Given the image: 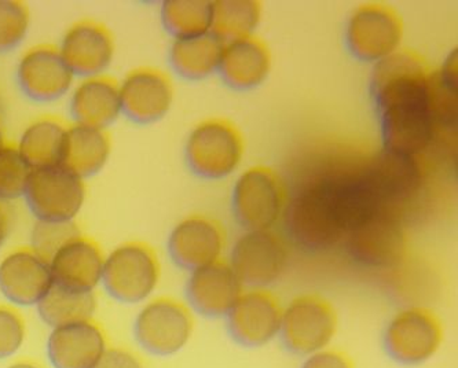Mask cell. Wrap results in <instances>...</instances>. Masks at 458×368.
<instances>
[{"instance_id": "cell-14", "label": "cell", "mask_w": 458, "mask_h": 368, "mask_svg": "<svg viewBox=\"0 0 458 368\" xmlns=\"http://www.w3.org/2000/svg\"><path fill=\"white\" fill-rule=\"evenodd\" d=\"M123 116L137 124H152L167 116L175 87L168 73L158 68L132 69L119 83Z\"/></svg>"}, {"instance_id": "cell-12", "label": "cell", "mask_w": 458, "mask_h": 368, "mask_svg": "<svg viewBox=\"0 0 458 368\" xmlns=\"http://www.w3.org/2000/svg\"><path fill=\"white\" fill-rule=\"evenodd\" d=\"M75 79L57 46L46 43L27 48L15 66L18 88L30 101L39 104L57 102L69 96Z\"/></svg>"}, {"instance_id": "cell-8", "label": "cell", "mask_w": 458, "mask_h": 368, "mask_svg": "<svg viewBox=\"0 0 458 368\" xmlns=\"http://www.w3.org/2000/svg\"><path fill=\"white\" fill-rule=\"evenodd\" d=\"M86 198V180L61 163L32 170L24 194L30 214L46 223H73Z\"/></svg>"}, {"instance_id": "cell-36", "label": "cell", "mask_w": 458, "mask_h": 368, "mask_svg": "<svg viewBox=\"0 0 458 368\" xmlns=\"http://www.w3.org/2000/svg\"><path fill=\"white\" fill-rule=\"evenodd\" d=\"M7 368H42L39 365L35 364V363L30 362H18L14 363V364L9 365Z\"/></svg>"}, {"instance_id": "cell-9", "label": "cell", "mask_w": 458, "mask_h": 368, "mask_svg": "<svg viewBox=\"0 0 458 368\" xmlns=\"http://www.w3.org/2000/svg\"><path fill=\"white\" fill-rule=\"evenodd\" d=\"M444 326L423 306L399 309L386 324L383 344L388 356L402 365H421L437 356L444 344Z\"/></svg>"}, {"instance_id": "cell-1", "label": "cell", "mask_w": 458, "mask_h": 368, "mask_svg": "<svg viewBox=\"0 0 458 368\" xmlns=\"http://www.w3.org/2000/svg\"><path fill=\"white\" fill-rule=\"evenodd\" d=\"M390 204L375 165L354 172L335 171L309 180L289 199L286 226L303 247L329 249Z\"/></svg>"}, {"instance_id": "cell-5", "label": "cell", "mask_w": 458, "mask_h": 368, "mask_svg": "<svg viewBox=\"0 0 458 368\" xmlns=\"http://www.w3.org/2000/svg\"><path fill=\"white\" fill-rule=\"evenodd\" d=\"M232 204L235 217L245 230H274L288 209L285 181L271 168H248L235 180Z\"/></svg>"}, {"instance_id": "cell-32", "label": "cell", "mask_w": 458, "mask_h": 368, "mask_svg": "<svg viewBox=\"0 0 458 368\" xmlns=\"http://www.w3.org/2000/svg\"><path fill=\"white\" fill-rule=\"evenodd\" d=\"M24 339V319L13 306L0 305V360L14 356Z\"/></svg>"}, {"instance_id": "cell-34", "label": "cell", "mask_w": 458, "mask_h": 368, "mask_svg": "<svg viewBox=\"0 0 458 368\" xmlns=\"http://www.w3.org/2000/svg\"><path fill=\"white\" fill-rule=\"evenodd\" d=\"M94 368H143L142 363L131 352L124 349H106Z\"/></svg>"}, {"instance_id": "cell-11", "label": "cell", "mask_w": 458, "mask_h": 368, "mask_svg": "<svg viewBox=\"0 0 458 368\" xmlns=\"http://www.w3.org/2000/svg\"><path fill=\"white\" fill-rule=\"evenodd\" d=\"M288 242L276 230H247L230 252V267L245 289H268L283 278L289 265Z\"/></svg>"}, {"instance_id": "cell-17", "label": "cell", "mask_w": 458, "mask_h": 368, "mask_svg": "<svg viewBox=\"0 0 458 368\" xmlns=\"http://www.w3.org/2000/svg\"><path fill=\"white\" fill-rule=\"evenodd\" d=\"M48 260L30 247H18L0 259V294L13 306H36L53 286Z\"/></svg>"}, {"instance_id": "cell-28", "label": "cell", "mask_w": 458, "mask_h": 368, "mask_svg": "<svg viewBox=\"0 0 458 368\" xmlns=\"http://www.w3.org/2000/svg\"><path fill=\"white\" fill-rule=\"evenodd\" d=\"M262 13V4L255 0L214 2L212 33L224 42L255 35Z\"/></svg>"}, {"instance_id": "cell-24", "label": "cell", "mask_w": 458, "mask_h": 368, "mask_svg": "<svg viewBox=\"0 0 458 368\" xmlns=\"http://www.w3.org/2000/svg\"><path fill=\"white\" fill-rule=\"evenodd\" d=\"M224 45L212 32L174 39L168 53L171 68L188 80L208 78L219 71Z\"/></svg>"}, {"instance_id": "cell-6", "label": "cell", "mask_w": 458, "mask_h": 368, "mask_svg": "<svg viewBox=\"0 0 458 368\" xmlns=\"http://www.w3.org/2000/svg\"><path fill=\"white\" fill-rule=\"evenodd\" d=\"M337 331L336 309L319 294H301L283 306L280 339L292 354L306 357L327 349Z\"/></svg>"}, {"instance_id": "cell-25", "label": "cell", "mask_w": 458, "mask_h": 368, "mask_svg": "<svg viewBox=\"0 0 458 368\" xmlns=\"http://www.w3.org/2000/svg\"><path fill=\"white\" fill-rule=\"evenodd\" d=\"M68 124L58 117L43 116L32 120L21 132L15 149L32 170L61 163Z\"/></svg>"}, {"instance_id": "cell-3", "label": "cell", "mask_w": 458, "mask_h": 368, "mask_svg": "<svg viewBox=\"0 0 458 368\" xmlns=\"http://www.w3.org/2000/svg\"><path fill=\"white\" fill-rule=\"evenodd\" d=\"M160 280V259L145 242H124L105 255L101 285L117 303H146L152 298Z\"/></svg>"}, {"instance_id": "cell-35", "label": "cell", "mask_w": 458, "mask_h": 368, "mask_svg": "<svg viewBox=\"0 0 458 368\" xmlns=\"http://www.w3.org/2000/svg\"><path fill=\"white\" fill-rule=\"evenodd\" d=\"M10 227H12V222H10L9 212L4 204H0V249L6 244L10 235Z\"/></svg>"}, {"instance_id": "cell-18", "label": "cell", "mask_w": 458, "mask_h": 368, "mask_svg": "<svg viewBox=\"0 0 458 368\" xmlns=\"http://www.w3.org/2000/svg\"><path fill=\"white\" fill-rule=\"evenodd\" d=\"M245 286L227 260L191 271L186 282L189 308L206 318H226Z\"/></svg>"}, {"instance_id": "cell-21", "label": "cell", "mask_w": 458, "mask_h": 368, "mask_svg": "<svg viewBox=\"0 0 458 368\" xmlns=\"http://www.w3.org/2000/svg\"><path fill=\"white\" fill-rule=\"evenodd\" d=\"M106 349L104 331L93 321L55 327L46 345L53 368H94Z\"/></svg>"}, {"instance_id": "cell-2", "label": "cell", "mask_w": 458, "mask_h": 368, "mask_svg": "<svg viewBox=\"0 0 458 368\" xmlns=\"http://www.w3.org/2000/svg\"><path fill=\"white\" fill-rule=\"evenodd\" d=\"M434 73L421 55L408 48L375 66L372 92L387 152L416 158L434 142L441 127Z\"/></svg>"}, {"instance_id": "cell-20", "label": "cell", "mask_w": 458, "mask_h": 368, "mask_svg": "<svg viewBox=\"0 0 458 368\" xmlns=\"http://www.w3.org/2000/svg\"><path fill=\"white\" fill-rule=\"evenodd\" d=\"M68 105L73 124L107 131L123 116L119 81L107 75L79 79L69 92Z\"/></svg>"}, {"instance_id": "cell-15", "label": "cell", "mask_w": 458, "mask_h": 368, "mask_svg": "<svg viewBox=\"0 0 458 368\" xmlns=\"http://www.w3.org/2000/svg\"><path fill=\"white\" fill-rule=\"evenodd\" d=\"M227 234L221 222L194 213L175 224L168 238V252L176 265L193 271L224 260Z\"/></svg>"}, {"instance_id": "cell-31", "label": "cell", "mask_w": 458, "mask_h": 368, "mask_svg": "<svg viewBox=\"0 0 458 368\" xmlns=\"http://www.w3.org/2000/svg\"><path fill=\"white\" fill-rule=\"evenodd\" d=\"M81 230L73 223H46L36 222L30 235V247L48 260L64 242L79 234Z\"/></svg>"}, {"instance_id": "cell-7", "label": "cell", "mask_w": 458, "mask_h": 368, "mask_svg": "<svg viewBox=\"0 0 458 368\" xmlns=\"http://www.w3.org/2000/svg\"><path fill=\"white\" fill-rule=\"evenodd\" d=\"M194 312L171 297L150 298L134 321V339L146 354L170 357L189 344L194 333Z\"/></svg>"}, {"instance_id": "cell-22", "label": "cell", "mask_w": 458, "mask_h": 368, "mask_svg": "<svg viewBox=\"0 0 458 368\" xmlns=\"http://www.w3.org/2000/svg\"><path fill=\"white\" fill-rule=\"evenodd\" d=\"M271 68L273 55L267 43L250 35L225 42L217 71L229 86L250 89L267 80Z\"/></svg>"}, {"instance_id": "cell-4", "label": "cell", "mask_w": 458, "mask_h": 368, "mask_svg": "<svg viewBox=\"0 0 458 368\" xmlns=\"http://www.w3.org/2000/svg\"><path fill=\"white\" fill-rule=\"evenodd\" d=\"M185 155L193 172L224 179L237 172L245 157V140L234 122L211 117L194 125L186 139Z\"/></svg>"}, {"instance_id": "cell-23", "label": "cell", "mask_w": 458, "mask_h": 368, "mask_svg": "<svg viewBox=\"0 0 458 368\" xmlns=\"http://www.w3.org/2000/svg\"><path fill=\"white\" fill-rule=\"evenodd\" d=\"M111 153L112 140L106 130L72 122L66 128L61 165L86 180L104 170Z\"/></svg>"}, {"instance_id": "cell-13", "label": "cell", "mask_w": 458, "mask_h": 368, "mask_svg": "<svg viewBox=\"0 0 458 368\" xmlns=\"http://www.w3.org/2000/svg\"><path fill=\"white\" fill-rule=\"evenodd\" d=\"M283 305L268 289H245L227 314L230 336L247 347H262L280 337Z\"/></svg>"}, {"instance_id": "cell-26", "label": "cell", "mask_w": 458, "mask_h": 368, "mask_svg": "<svg viewBox=\"0 0 458 368\" xmlns=\"http://www.w3.org/2000/svg\"><path fill=\"white\" fill-rule=\"evenodd\" d=\"M36 308L43 323L51 329L93 321L97 309L96 293H83L53 285Z\"/></svg>"}, {"instance_id": "cell-29", "label": "cell", "mask_w": 458, "mask_h": 368, "mask_svg": "<svg viewBox=\"0 0 458 368\" xmlns=\"http://www.w3.org/2000/svg\"><path fill=\"white\" fill-rule=\"evenodd\" d=\"M32 168L15 149L14 145H7L0 152V204L24 198Z\"/></svg>"}, {"instance_id": "cell-19", "label": "cell", "mask_w": 458, "mask_h": 368, "mask_svg": "<svg viewBox=\"0 0 458 368\" xmlns=\"http://www.w3.org/2000/svg\"><path fill=\"white\" fill-rule=\"evenodd\" d=\"M104 260L99 245L79 232L48 257L53 283L69 290L96 293L101 285Z\"/></svg>"}, {"instance_id": "cell-16", "label": "cell", "mask_w": 458, "mask_h": 368, "mask_svg": "<svg viewBox=\"0 0 458 368\" xmlns=\"http://www.w3.org/2000/svg\"><path fill=\"white\" fill-rule=\"evenodd\" d=\"M57 47L72 73L79 79L106 75L116 53L111 30L89 18L72 24Z\"/></svg>"}, {"instance_id": "cell-30", "label": "cell", "mask_w": 458, "mask_h": 368, "mask_svg": "<svg viewBox=\"0 0 458 368\" xmlns=\"http://www.w3.org/2000/svg\"><path fill=\"white\" fill-rule=\"evenodd\" d=\"M30 7L20 0H0V54L10 53L27 39Z\"/></svg>"}, {"instance_id": "cell-10", "label": "cell", "mask_w": 458, "mask_h": 368, "mask_svg": "<svg viewBox=\"0 0 458 368\" xmlns=\"http://www.w3.org/2000/svg\"><path fill=\"white\" fill-rule=\"evenodd\" d=\"M403 38V20L390 4H360L345 25V42L350 51L360 61L375 65L401 51Z\"/></svg>"}, {"instance_id": "cell-27", "label": "cell", "mask_w": 458, "mask_h": 368, "mask_svg": "<svg viewBox=\"0 0 458 368\" xmlns=\"http://www.w3.org/2000/svg\"><path fill=\"white\" fill-rule=\"evenodd\" d=\"M214 2L168 0L161 6V21L174 39L212 32Z\"/></svg>"}, {"instance_id": "cell-33", "label": "cell", "mask_w": 458, "mask_h": 368, "mask_svg": "<svg viewBox=\"0 0 458 368\" xmlns=\"http://www.w3.org/2000/svg\"><path fill=\"white\" fill-rule=\"evenodd\" d=\"M301 368H355L347 354L329 347L304 357Z\"/></svg>"}, {"instance_id": "cell-37", "label": "cell", "mask_w": 458, "mask_h": 368, "mask_svg": "<svg viewBox=\"0 0 458 368\" xmlns=\"http://www.w3.org/2000/svg\"><path fill=\"white\" fill-rule=\"evenodd\" d=\"M9 145L6 140V135H4V127H2V124H0V152L6 147V146Z\"/></svg>"}]
</instances>
